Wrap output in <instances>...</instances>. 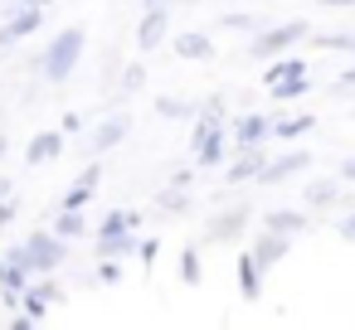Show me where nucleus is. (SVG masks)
Returning <instances> with one entry per match:
<instances>
[{"instance_id": "4be33fe9", "label": "nucleus", "mask_w": 355, "mask_h": 330, "mask_svg": "<svg viewBox=\"0 0 355 330\" xmlns=\"http://www.w3.org/2000/svg\"><path fill=\"white\" fill-rule=\"evenodd\" d=\"M137 223H141V219H137L132 209H127V214H122V209H112V214L98 223V233H103V238H107V233H137Z\"/></svg>"}, {"instance_id": "7c9ffc66", "label": "nucleus", "mask_w": 355, "mask_h": 330, "mask_svg": "<svg viewBox=\"0 0 355 330\" xmlns=\"http://www.w3.org/2000/svg\"><path fill=\"white\" fill-rule=\"evenodd\" d=\"M10 219H15V199H0V228H10Z\"/></svg>"}, {"instance_id": "6e6552de", "label": "nucleus", "mask_w": 355, "mask_h": 330, "mask_svg": "<svg viewBox=\"0 0 355 330\" xmlns=\"http://www.w3.org/2000/svg\"><path fill=\"white\" fill-rule=\"evenodd\" d=\"M243 223H248V209H224V214L205 228V243H229V238L243 233Z\"/></svg>"}, {"instance_id": "f3484780", "label": "nucleus", "mask_w": 355, "mask_h": 330, "mask_svg": "<svg viewBox=\"0 0 355 330\" xmlns=\"http://www.w3.org/2000/svg\"><path fill=\"white\" fill-rule=\"evenodd\" d=\"M175 54L180 59H209V39L200 30H185V35H175Z\"/></svg>"}, {"instance_id": "a878e982", "label": "nucleus", "mask_w": 355, "mask_h": 330, "mask_svg": "<svg viewBox=\"0 0 355 330\" xmlns=\"http://www.w3.org/2000/svg\"><path fill=\"white\" fill-rule=\"evenodd\" d=\"M156 112H161V117H171V122H180V117H190V102H180V98H161V102H156Z\"/></svg>"}, {"instance_id": "5701e85b", "label": "nucleus", "mask_w": 355, "mask_h": 330, "mask_svg": "<svg viewBox=\"0 0 355 330\" xmlns=\"http://www.w3.org/2000/svg\"><path fill=\"white\" fill-rule=\"evenodd\" d=\"M268 88H272L277 102H292V98H302L311 83H306V73H297V78H277V83H268Z\"/></svg>"}, {"instance_id": "20e7f679", "label": "nucleus", "mask_w": 355, "mask_h": 330, "mask_svg": "<svg viewBox=\"0 0 355 330\" xmlns=\"http://www.w3.org/2000/svg\"><path fill=\"white\" fill-rule=\"evenodd\" d=\"M190 146H195V161H200V165H219V161H224V122H205V117H200Z\"/></svg>"}, {"instance_id": "6ab92c4d", "label": "nucleus", "mask_w": 355, "mask_h": 330, "mask_svg": "<svg viewBox=\"0 0 355 330\" xmlns=\"http://www.w3.org/2000/svg\"><path fill=\"white\" fill-rule=\"evenodd\" d=\"M340 199V180H316V185H306V204L311 209H331Z\"/></svg>"}, {"instance_id": "393cba45", "label": "nucleus", "mask_w": 355, "mask_h": 330, "mask_svg": "<svg viewBox=\"0 0 355 330\" xmlns=\"http://www.w3.org/2000/svg\"><path fill=\"white\" fill-rule=\"evenodd\" d=\"M83 228H88V223H83V214H78V209H64V214L54 219V233H59V238H78Z\"/></svg>"}, {"instance_id": "dca6fc26", "label": "nucleus", "mask_w": 355, "mask_h": 330, "mask_svg": "<svg viewBox=\"0 0 355 330\" xmlns=\"http://www.w3.org/2000/svg\"><path fill=\"white\" fill-rule=\"evenodd\" d=\"M239 286H243V296L248 301H258V291H263V267H258V257L248 253V257H239Z\"/></svg>"}, {"instance_id": "412c9836", "label": "nucleus", "mask_w": 355, "mask_h": 330, "mask_svg": "<svg viewBox=\"0 0 355 330\" xmlns=\"http://www.w3.org/2000/svg\"><path fill=\"white\" fill-rule=\"evenodd\" d=\"M311 131V117H277L272 122V136L277 141H297V136H306Z\"/></svg>"}, {"instance_id": "aec40b11", "label": "nucleus", "mask_w": 355, "mask_h": 330, "mask_svg": "<svg viewBox=\"0 0 355 330\" xmlns=\"http://www.w3.org/2000/svg\"><path fill=\"white\" fill-rule=\"evenodd\" d=\"M127 253H137V238L132 233H98V257H127Z\"/></svg>"}, {"instance_id": "2f4dec72", "label": "nucleus", "mask_w": 355, "mask_h": 330, "mask_svg": "<svg viewBox=\"0 0 355 330\" xmlns=\"http://www.w3.org/2000/svg\"><path fill=\"white\" fill-rule=\"evenodd\" d=\"M224 25H229V30H248V25H253V15H224Z\"/></svg>"}, {"instance_id": "f704fd0d", "label": "nucleus", "mask_w": 355, "mask_h": 330, "mask_svg": "<svg viewBox=\"0 0 355 330\" xmlns=\"http://www.w3.org/2000/svg\"><path fill=\"white\" fill-rule=\"evenodd\" d=\"M10 6H40L44 10V6H54V0H10Z\"/></svg>"}, {"instance_id": "c756f323", "label": "nucleus", "mask_w": 355, "mask_h": 330, "mask_svg": "<svg viewBox=\"0 0 355 330\" xmlns=\"http://www.w3.org/2000/svg\"><path fill=\"white\" fill-rule=\"evenodd\" d=\"M141 83H146V73H141V68H127V78H122V88H127V93H137Z\"/></svg>"}, {"instance_id": "9d476101", "label": "nucleus", "mask_w": 355, "mask_h": 330, "mask_svg": "<svg viewBox=\"0 0 355 330\" xmlns=\"http://www.w3.org/2000/svg\"><path fill=\"white\" fill-rule=\"evenodd\" d=\"M263 228H268V233H282V238H297V233L306 228V214H297V209H268Z\"/></svg>"}, {"instance_id": "f8f14e48", "label": "nucleus", "mask_w": 355, "mask_h": 330, "mask_svg": "<svg viewBox=\"0 0 355 330\" xmlns=\"http://www.w3.org/2000/svg\"><path fill=\"white\" fill-rule=\"evenodd\" d=\"M40 20H44V10H40V6H20V10L6 20V35H10V39H25V35H35V30H40Z\"/></svg>"}, {"instance_id": "0eeeda50", "label": "nucleus", "mask_w": 355, "mask_h": 330, "mask_svg": "<svg viewBox=\"0 0 355 330\" xmlns=\"http://www.w3.org/2000/svg\"><path fill=\"white\" fill-rule=\"evenodd\" d=\"M306 165H311V156H306V151H292V156H282V161H272V165H263V170H258V180H263V185H282V180H292V175H302Z\"/></svg>"}, {"instance_id": "cd10ccee", "label": "nucleus", "mask_w": 355, "mask_h": 330, "mask_svg": "<svg viewBox=\"0 0 355 330\" xmlns=\"http://www.w3.org/2000/svg\"><path fill=\"white\" fill-rule=\"evenodd\" d=\"M316 49H350L355 54V35H316Z\"/></svg>"}, {"instance_id": "f03ea898", "label": "nucleus", "mask_w": 355, "mask_h": 330, "mask_svg": "<svg viewBox=\"0 0 355 330\" xmlns=\"http://www.w3.org/2000/svg\"><path fill=\"white\" fill-rule=\"evenodd\" d=\"M78 54H83V30H64L59 39H49V49H44V73H49V83H64V78L73 73Z\"/></svg>"}, {"instance_id": "2eb2a0df", "label": "nucleus", "mask_w": 355, "mask_h": 330, "mask_svg": "<svg viewBox=\"0 0 355 330\" xmlns=\"http://www.w3.org/2000/svg\"><path fill=\"white\" fill-rule=\"evenodd\" d=\"M258 170H263V156H258V146H243V156L229 165V185H243V180H258Z\"/></svg>"}, {"instance_id": "bb28decb", "label": "nucleus", "mask_w": 355, "mask_h": 330, "mask_svg": "<svg viewBox=\"0 0 355 330\" xmlns=\"http://www.w3.org/2000/svg\"><path fill=\"white\" fill-rule=\"evenodd\" d=\"M180 277H185L190 286L200 282V253H195V248H185V257H180Z\"/></svg>"}, {"instance_id": "1a4fd4ad", "label": "nucleus", "mask_w": 355, "mask_h": 330, "mask_svg": "<svg viewBox=\"0 0 355 330\" xmlns=\"http://www.w3.org/2000/svg\"><path fill=\"white\" fill-rule=\"evenodd\" d=\"M166 39V6H151L146 15H141V30H137V44L141 49H156Z\"/></svg>"}, {"instance_id": "c85d7f7f", "label": "nucleus", "mask_w": 355, "mask_h": 330, "mask_svg": "<svg viewBox=\"0 0 355 330\" xmlns=\"http://www.w3.org/2000/svg\"><path fill=\"white\" fill-rule=\"evenodd\" d=\"M185 204H190V199H185L180 190H171V194H161V209H171V214H180Z\"/></svg>"}, {"instance_id": "4c0bfd02", "label": "nucleus", "mask_w": 355, "mask_h": 330, "mask_svg": "<svg viewBox=\"0 0 355 330\" xmlns=\"http://www.w3.org/2000/svg\"><path fill=\"white\" fill-rule=\"evenodd\" d=\"M340 88H355V68H350V73H345V78H340Z\"/></svg>"}, {"instance_id": "473e14b6", "label": "nucleus", "mask_w": 355, "mask_h": 330, "mask_svg": "<svg viewBox=\"0 0 355 330\" xmlns=\"http://www.w3.org/2000/svg\"><path fill=\"white\" fill-rule=\"evenodd\" d=\"M98 277H103V282H117V277H122V267H117V262H103V267H98Z\"/></svg>"}, {"instance_id": "b1692460", "label": "nucleus", "mask_w": 355, "mask_h": 330, "mask_svg": "<svg viewBox=\"0 0 355 330\" xmlns=\"http://www.w3.org/2000/svg\"><path fill=\"white\" fill-rule=\"evenodd\" d=\"M297 73H306V64H302V59H287V54H282V59H277L272 68H263V83H277V78H297Z\"/></svg>"}, {"instance_id": "f257e3e1", "label": "nucleus", "mask_w": 355, "mask_h": 330, "mask_svg": "<svg viewBox=\"0 0 355 330\" xmlns=\"http://www.w3.org/2000/svg\"><path fill=\"white\" fill-rule=\"evenodd\" d=\"M10 262H20L25 272H49V267L69 262V238H59V233H30L20 248H10Z\"/></svg>"}, {"instance_id": "ea45409f", "label": "nucleus", "mask_w": 355, "mask_h": 330, "mask_svg": "<svg viewBox=\"0 0 355 330\" xmlns=\"http://www.w3.org/2000/svg\"><path fill=\"white\" fill-rule=\"evenodd\" d=\"M151 6H171V0H146V10H151Z\"/></svg>"}, {"instance_id": "7ed1b4c3", "label": "nucleus", "mask_w": 355, "mask_h": 330, "mask_svg": "<svg viewBox=\"0 0 355 330\" xmlns=\"http://www.w3.org/2000/svg\"><path fill=\"white\" fill-rule=\"evenodd\" d=\"M302 39H306V25L292 20V25H277V30L258 35V39H253V54H258V59H272V54H287L292 44H302Z\"/></svg>"}, {"instance_id": "423d86ee", "label": "nucleus", "mask_w": 355, "mask_h": 330, "mask_svg": "<svg viewBox=\"0 0 355 330\" xmlns=\"http://www.w3.org/2000/svg\"><path fill=\"white\" fill-rule=\"evenodd\" d=\"M268 136H272V122L258 117V112H243V117L234 122V141H239V151H243V146H263Z\"/></svg>"}, {"instance_id": "58836bf2", "label": "nucleus", "mask_w": 355, "mask_h": 330, "mask_svg": "<svg viewBox=\"0 0 355 330\" xmlns=\"http://www.w3.org/2000/svg\"><path fill=\"white\" fill-rule=\"evenodd\" d=\"M6 194H10V180H0V199H6Z\"/></svg>"}, {"instance_id": "39448f33", "label": "nucleus", "mask_w": 355, "mask_h": 330, "mask_svg": "<svg viewBox=\"0 0 355 330\" xmlns=\"http://www.w3.org/2000/svg\"><path fill=\"white\" fill-rule=\"evenodd\" d=\"M59 296H64V291H59L54 282H40V286H25V291H20V306H25V315H30V320H44V315H49V306H54Z\"/></svg>"}, {"instance_id": "c9c22d12", "label": "nucleus", "mask_w": 355, "mask_h": 330, "mask_svg": "<svg viewBox=\"0 0 355 330\" xmlns=\"http://www.w3.org/2000/svg\"><path fill=\"white\" fill-rule=\"evenodd\" d=\"M340 180H355V161H345V165H340Z\"/></svg>"}, {"instance_id": "4468645a", "label": "nucleus", "mask_w": 355, "mask_h": 330, "mask_svg": "<svg viewBox=\"0 0 355 330\" xmlns=\"http://www.w3.org/2000/svg\"><path fill=\"white\" fill-rule=\"evenodd\" d=\"M287 243H292V238H282V233H268V228H263V238H258V248H253L258 267H277V262H282V253H287Z\"/></svg>"}, {"instance_id": "a19ab883", "label": "nucleus", "mask_w": 355, "mask_h": 330, "mask_svg": "<svg viewBox=\"0 0 355 330\" xmlns=\"http://www.w3.org/2000/svg\"><path fill=\"white\" fill-rule=\"evenodd\" d=\"M0 151H6V141H0Z\"/></svg>"}, {"instance_id": "a211bd4d", "label": "nucleus", "mask_w": 355, "mask_h": 330, "mask_svg": "<svg viewBox=\"0 0 355 330\" xmlns=\"http://www.w3.org/2000/svg\"><path fill=\"white\" fill-rule=\"evenodd\" d=\"M122 136H127V117H112V122H103V127H98V136H93V151L103 156V151H112Z\"/></svg>"}, {"instance_id": "ddd939ff", "label": "nucleus", "mask_w": 355, "mask_h": 330, "mask_svg": "<svg viewBox=\"0 0 355 330\" xmlns=\"http://www.w3.org/2000/svg\"><path fill=\"white\" fill-rule=\"evenodd\" d=\"M59 151H64V136H59V131H40V136L30 141L25 161H30V165H44V161H54Z\"/></svg>"}, {"instance_id": "72a5a7b5", "label": "nucleus", "mask_w": 355, "mask_h": 330, "mask_svg": "<svg viewBox=\"0 0 355 330\" xmlns=\"http://www.w3.org/2000/svg\"><path fill=\"white\" fill-rule=\"evenodd\" d=\"M340 238H355V214H345V219H340Z\"/></svg>"}, {"instance_id": "9b49d317", "label": "nucleus", "mask_w": 355, "mask_h": 330, "mask_svg": "<svg viewBox=\"0 0 355 330\" xmlns=\"http://www.w3.org/2000/svg\"><path fill=\"white\" fill-rule=\"evenodd\" d=\"M98 180H103V165H88L78 180H73V190H69V199H64V209H83L88 199H93V190H98Z\"/></svg>"}, {"instance_id": "e433bc0d", "label": "nucleus", "mask_w": 355, "mask_h": 330, "mask_svg": "<svg viewBox=\"0 0 355 330\" xmlns=\"http://www.w3.org/2000/svg\"><path fill=\"white\" fill-rule=\"evenodd\" d=\"M321 6H336V10H345V6H355V0H321Z\"/></svg>"}]
</instances>
